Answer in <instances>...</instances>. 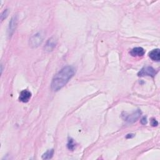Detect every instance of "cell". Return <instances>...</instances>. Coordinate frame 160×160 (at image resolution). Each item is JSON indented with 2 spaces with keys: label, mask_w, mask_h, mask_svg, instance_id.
<instances>
[{
  "label": "cell",
  "mask_w": 160,
  "mask_h": 160,
  "mask_svg": "<svg viewBox=\"0 0 160 160\" xmlns=\"http://www.w3.org/2000/svg\"><path fill=\"white\" fill-rule=\"evenodd\" d=\"M141 123L142 125H146V123H147V118H146V117L144 116L141 120Z\"/></svg>",
  "instance_id": "13"
},
{
  "label": "cell",
  "mask_w": 160,
  "mask_h": 160,
  "mask_svg": "<svg viewBox=\"0 0 160 160\" xmlns=\"http://www.w3.org/2000/svg\"><path fill=\"white\" fill-rule=\"evenodd\" d=\"M43 41V35L40 33H36L33 35L32 38L30 39V44L33 47H38L39 45H40Z\"/></svg>",
  "instance_id": "4"
},
{
  "label": "cell",
  "mask_w": 160,
  "mask_h": 160,
  "mask_svg": "<svg viewBox=\"0 0 160 160\" xmlns=\"http://www.w3.org/2000/svg\"><path fill=\"white\" fill-rule=\"evenodd\" d=\"M157 73H158V71L154 69L153 67L145 66V67L143 68L142 69L138 72V76L139 77H146V76H148V77H151L152 78H153L155 77Z\"/></svg>",
  "instance_id": "3"
},
{
  "label": "cell",
  "mask_w": 160,
  "mask_h": 160,
  "mask_svg": "<svg viewBox=\"0 0 160 160\" xmlns=\"http://www.w3.org/2000/svg\"><path fill=\"white\" fill-rule=\"evenodd\" d=\"M55 47H56L55 40L53 38H51V39H49V40L48 41L47 44H46V46H45L44 48L47 50V51H51L53 49H54V48Z\"/></svg>",
  "instance_id": "9"
},
{
  "label": "cell",
  "mask_w": 160,
  "mask_h": 160,
  "mask_svg": "<svg viewBox=\"0 0 160 160\" xmlns=\"http://www.w3.org/2000/svg\"><path fill=\"white\" fill-rule=\"evenodd\" d=\"M17 23V18L13 17L10 22L9 27H8V33L10 36H12V35L13 34L15 29H16Z\"/></svg>",
  "instance_id": "8"
},
{
  "label": "cell",
  "mask_w": 160,
  "mask_h": 160,
  "mask_svg": "<svg viewBox=\"0 0 160 160\" xmlns=\"http://www.w3.org/2000/svg\"><path fill=\"white\" fill-rule=\"evenodd\" d=\"M32 98V93L27 89L23 90L20 93L19 100L23 103H27Z\"/></svg>",
  "instance_id": "5"
},
{
  "label": "cell",
  "mask_w": 160,
  "mask_h": 160,
  "mask_svg": "<svg viewBox=\"0 0 160 160\" xmlns=\"http://www.w3.org/2000/svg\"><path fill=\"white\" fill-rule=\"evenodd\" d=\"M145 54V50L141 47H136L132 49L130 51V55L134 57L143 56Z\"/></svg>",
  "instance_id": "6"
},
{
  "label": "cell",
  "mask_w": 160,
  "mask_h": 160,
  "mask_svg": "<svg viewBox=\"0 0 160 160\" xmlns=\"http://www.w3.org/2000/svg\"><path fill=\"white\" fill-rule=\"evenodd\" d=\"M53 155H54V149H48L43 155L42 159H50L52 158Z\"/></svg>",
  "instance_id": "10"
},
{
  "label": "cell",
  "mask_w": 160,
  "mask_h": 160,
  "mask_svg": "<svg viewBox=\"0 0 160 160\" xmlns=\"http://www.w3.org/2000/svg\"><path fill=\"white\" fill-rule=\"evenodd\" d=\"M141 115V111L140 110H137L136 111H134L131 113H128L124 112L122 114V118L123 119L129 123H133L138 120Z\"/></svg>",
  "instance_id": "2"
},
{
  "label": "cell",
  "mask_w": 160,
  "mask_h": 160,
  "mask_svg": "<svg viewBox=\"0 0 160 160\" xmlns=\"http://www.w3.org/2000/svg\"><path fill=\"white\" fill-rule=\"evenodd\" d=\"M134 136V134H129L126 136V138H133Z\"/></svg>",
  "instance_id": "14"
},
{
  "label": "cell",
  "mask_w": 160,
  "mask_h": 160,
  "mask_svg": "<svg viewBox=\"0 0 160 160\" xmlns=\"http://www.w3.org/2000/svg\"><path fill=\"white\" fill-rule=\"evenodd\" d=\"M149 57L155 62H159L160 60V51L159 49H155L149 53Z\"/></svg>",
  "instance_id": "7"
},
{
  "label": "cell",
  "mask_w": 160,
  "mask_h": 160,
  "mask_svg": "<svg viewBox=\"0 0 160 160\" xmlns=\"http://www.w3.org/2000/svg\"><path fill=\"white\" fill-rule=\"evenodd\" d=\"M75 147H76V143H75L74 140L71 138H68V143H67L68 149L73 151V150H74Z\"/></svg>",
  "instance_id": "11"
},
{
  "label": "cell",
  "mask_w": 160,
  "mask_h": 160,
  "mask_svg": "<svg viewBox=\"0 0 160 160\" xmlns=\"http://www.w3.org/2000/svg\"><path fill=\"white\" fill-rule=\"evenodd\" d=\"M75 73L74 68L71 66H66L62 68L53 78L51 82V89L58 91L63 88Z\"/></svg>",
  "instance_id": "1"
},
{
  "label": "cell",
  "mask_w": 160,
  "mask_h": 160,
  "mask_svg": "<svg viewBox=\"0 0 160 160\" xmlns=\"http://www.w3.org/2000/svg\"><path fill=\"white\" fill-rule=\"evenodd\" d=\"M151 125L154 127L157 126L158 125V122L155 118H152L151 120Z\"/></svg>",
  "instance_id": "12"
}]
</instances>
